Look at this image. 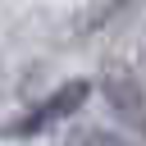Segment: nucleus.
I'll return each mask as SVG.
<instances>
[{
	"mask_svg": "<svg viewBox=\"0 0 146 146\" xmlns=\"http://www.w3.org/2000/svg\"><path fill=\"white\" fill-rule=\"evenodd\" d=\"M105 100H110V110H114L123 123H132V128L146 132V91H141L132 78H114V82H105Z\"/></svg>",
	"mask_w": 146,
	"mask_h": 146,
	"instance_id": "2",
	"label": "nucleus"
},
{
	"mask_svg": "<svg viewBox=\"0 0 146 146\" xmlns=\"http://www.w3.org/2000/svg\"><path fill=\"white\" fill-rule=\"evenodd\" d=\"M87 96H91V82H82V78H73V82H64V87H55L50 96H41L36 105H27L5 132L9 137H36V132H46V128H55V123H64V119H73L82 105H87Z\"/></svg>",
	"mask_w": 146,
	"mask_h": 146,
	"instance_id": "1",
	"label": "nucleus"
},
{
	"mask_svg": "<svg viewBox=\"0 0 146 146\" xmlns=\"http://www.w3.org/2000/svg\"><path fill=\"white\" fill-rule=\"evenodd\" d=\"M73 146H137V141L123 137V132H110V128H87Z\"/></svg>",
	"mask_w": 146,
	"mask_h": 146,
	"instance_id": "3",
	"label": "nucleus"
}]
</instances>
